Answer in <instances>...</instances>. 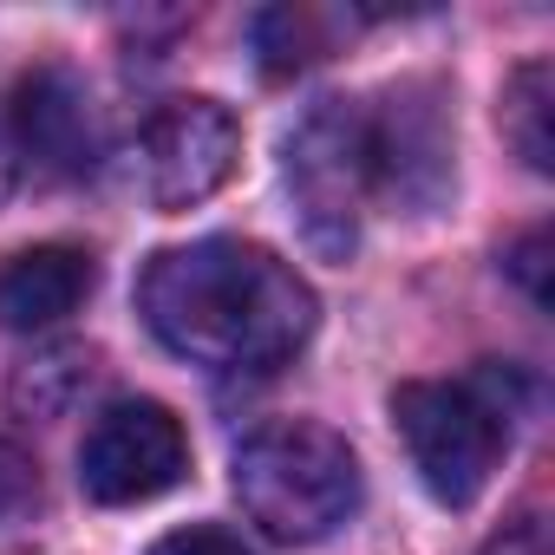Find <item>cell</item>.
<instances>
[{
	"label": "cell",
	"mask_w": 555,
	"mask_h": 555,
	"mask_svg": "<svg viewBox=\"0 0 555 555\" xmlns=\"http://www.w3.org/2000/svg\"><path fill=\"white\" fill-rule=\"evenodd\" d=\"M92 373H99V353L92 347H40L14 373V405L27 418H60V412H73L86 399Z\"/></svg>",
	"instance_id": "11"
},
{
	"label": "cell",
	"mask_w": 555,
	"mask_h": 555,
	"mask_svg": "<svg viewBox=\"0 0 555 555\" xmlns=\"http://www.w3.org/2000/svg\"><path fill=\"white\" fill-rule=\"evenodd\" d=\"M34 503H40V464L14 431H0V522L34 516Z\"/></svg>",
	"instance_id": "13"
},
{
	"label": "cell",
	"mask_w": 555,
	"mask_h": 555,
	"mask_svg": "<svg viewBox=\"0 0 555 555\" xmlns=\"http://www.w3.org/2000/svg\"><path fill=\"white\" fill-rule=\"evenodd\" d=\"M190 477L183 418L157 399H112L79 438V490L105 509L151 503Z\"/></svg>",
	"instance_id": "5"
},
{
	"label": "cell",
	"mask_w": 555,
	"mask_h": 555,
	"mask_svg": "<svg viewBox=\"0 0 555 555\" xmlns=\"http://www.w3.org/2000/svg\"><path fill=\"white\" fill-rule=\"evenodd\" d=\"M138 314L177 360L209 373H274L321 327L314 288L274 248L242 235H203L151 255Z\"/></svg>",
	"instance_id": "1"
},
{
	"label": "cell",
	"mask_w": 555,
	"mask_h": 555,
	"mask_svg": "<svg viewBox=\"0 0 555 555\" xmlns=\"http://www.w3.org/2000/svg\"><path fill=\"white\" fill-rule=\"evenodd\" d=\"M235 157H242V125L216 99H170L138 131V170L157 209L209 203L235 177Z\"/></svg>",
	"instance_id": "7"
},
{
	"label": "cell",
	"mask_w": 555,
	"mask_h": 555,
	"mask_svg": "<svg viewBox=\"0 0 555 555\" xmlns=\"http://www.w3.org/2000/svg\"><path fill=\"white\" fill-rule=\"evenodd\" d=\"M235 496L248 509V522L282 542V548H314L327 535H340L366 496L360 457L353 444L321 425V418H268L235 444Z\"/></svg>",
	"instance_id": "2"
},
{
	"label": "cell",
	"mask_w": 555,
	"mask_h": 555,
	"mask_svg": "<svg viewBox=\"0 0 555 555\" xmlns=\"http://www.w3.org/2000/svg\"><path fill=\"white\" fill-rule=\"evenodd\" d=\"M255 53H261V73H301L314 60H327V21L308 14V8H268L255 21Z\"/></svg>",
	"instance_id": "12"
},
{
	"label": "cell",
	"mask_w": 555,
	"mask_h": 555,
	"mask_svg": "<svg viewBox=\"0 0 555 555\" xmlns=\"http://www.w3.org/2000/svg\"><path fill=\"white\" fill-rule=\"evenodd\" d=\"M14 183H21V157H14V131H8V118H0V209H8Z\"/></svg>",
	"instance_id": "17"
},
{
	"label": "cell",
	"mask_w": 555,
	"mask_h": 555,
	"mask_svg": "<svg viewBox=\"0 0 555 555\" xmlns=\"http://www.w3.org/2000/svg\"><path fill=\"white\" fill-rule=\"evenodd\" d=\"M282 190L295 203L301 242L327 261L360 248V222L373 203V138L360 99H314L282 138Z\"/></svg>",
	"instance_id": "4"
},
{
	"label": "cell",
	"mask_w": 555,
	"mask_h": 555,
	"mask_svg": "<svg viewBox=\"0 0 555 555\" xmlns=\"http://www.w3.org/2000/svg\"><path fill=\"white\" fill-rule=\"evenodd\" d=\"M392 431L425 496L444 509H470L509 451L503 373L483 366L477 379H405L392 392Z\"/></svg>",
	"instance_id": "3"
},
{
	"label": "cell",
	"mask_w": 555,
	"mask_h": 555,
	"mask_svg": "<svg viewBox=\"0 0 555 555\" xmlns=\"http://www.w3.org/2000/svg\"><path fill=\"white\" fill-rule=\"evenodd\" d=\"M99 288V261L79 242H40L21 248L0 268V327L14 334H53L60 321H73L86 308V295Z\"/></svg>",
	"instance_id": "9"
},
{
	"label": "cell",
	"mask_w": 555,
	"mask_h": 555,
	"mask_svg": "<svg viewBox=\"0 0 555 555\" xmlns=\"http://www.w3.org/2000/svg\"><path fill=\"white\" fill-rule=\"evenodd\" d=\"M503 144L535 170V177H548L555 170V131H548V118H555V66L548 60H522L516 73H509V86H503Z\"/></svg>",
	"instance_id": "10"
},
{
	"label": "cell",
	"mask_w": 555,
	"mask_h": 555,
	"mask_svg": "<svg viewBox=\"0 0 555 555\" xmlns=\"http://www.w3.org/2000/svg\"><path fill=\"white\" fill-rule=\"evenodd\" d=\"M503 268L516 274V282L529 288V301L542 308V301H548V229H529V235L503 255Z\"/></svg>",
	"instance_id": "15"
},
{
	"label": "cell",
	"mask_w": 555,
	"mask_h": 555,
	"mask_svg": "<svg viewBox=\"0 0 555 555\" xmlns=\"http://www.w3.org/2000/svg\"><path fill=\"white\" fill-rule=\"evenodd\" d=\"M8 131H14V157L47 170V177H86L99 164V105L92 86L47 60L21 79L14 105H8Z\"/></svg>",
	"instance_id": "8"
},
{
	"label": "cell",
	"mask_w": 555,
	"mask_h": 555,
	"mask_svg": "<svg viewBox=\"0 0 555 555\" xmlns=\"http://www.w3.org/2000/svg\"><path fill=\"white\" fill-rule=\"evenodd\" d=\"M144 555H248V542L235 529H222V522H183V529L157 535Z\"/></svg>",
	"instance_id": "14"
},
{
	"label": "cell",
	"mask_w": 555,
	"mask_h": 555,
	"mask_svg": "<svg viewBox=\"0 0 555 555\" xmlns=\"http://www.w3.org/2000/svg\"><path fill=\"white\" fill-rule=\"evenodd\" d=\"M483 555H548V529H542L535 516H522L516 529L490 535V548H483Z\"/></svg>",
	"instance_id": "16"
},
{
	"label": "cell",
	"mask_w": 555,
	"mask_h": 555,
	"mask_svg": "<svg viewBox=\"0 0 555 555\" xmlns=\"http://www.w3.org/2000/svg\"><path fill=\"white\" fill-rule=\"evenodd\" d=\"M373 138V190L412 216H431L457 183V144H451V105L431 79H405L386 92L379 112H366Z\"/></svg>",
	"instance_id": "6"
}]
</instances>
